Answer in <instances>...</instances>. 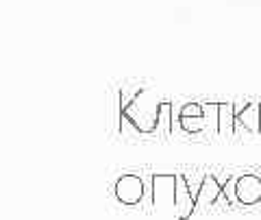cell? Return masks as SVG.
<instances>
[{
    "label": "cell",
    "instance_id": "obj_1",
    "mask_svg": "<svg viewBox=\"0 0 261 220\" xmlns=\"http://www.w3.org/2000/svg\"><path fill=\"white\" fill-rule=\"evenodd\" d=\"M161 103L150 89H137L130 101L122 107V118L133 125L142 135L157 133V122L161 113Z\"/></svg>",
    "mask_w": 261,
    "mask_h": 220
},
{
    "label": "cell",
    "instance_id": "obj_2",
    "mask_svg": "<svg viewBox=\"0 0 261 220\" xmlns=\"http://www.w3.org/2000/svg\"><path fill=\"white\" fill-rule=\"evenodd\" d=\"M178 175L159 173L152 177V205L163 214H174Z\"/></svg>",
    "mask_w": 261,
    "mask_h": 220
},
{
    "label": "cell",
    "instance_id": "obj_3",
    "mask_svg": "<svg viewBox=\"0 0 261 220\" xmlns=\"http://www.w3.org/2000/svg\"><path fill=\"white\" fill-rule=\"evenodd\" d=\"M116 197L122 205H140L144 199V181L137 175H122L116 181Z\"/></svg>",
    "mask_w": 261,
    "mask_h": 220
},
{
    "label": "cell",
    "instance_id": "obj_4",
    "mask_svg": "<svg viewBox=\"0 0 261 220\" xmlns=\"http://www.w3.org/2000/svg\"><path fill=\"white\" fill-rule=\"evenodd\" d=\"M235 192H238L240 205H257V203H261V177L252 173L238 177Z\"/></svg>",
    "mask_w": 261,
    "mask_h": 220
},
{
    "label": "cell",
    "instance_id": "obj_5",
    "mask_svg": "<svg viewBox=\"0 0 261 220\" xmlns=\"http://www.w3.org/2000/svg\"><path fill=\"white\" fill-rule=\"evenodd\" d=\"M238 127L248 133H261V101L244 103L238 111Z\"/></svg>",
    "mask_w": 261,
    "mask_h": 220
},
{
    "label": "cell",
    "instance_id": "obj_6",
    "mask_svg": "<svg viewBox=\"0 0 261 220\" xmlns=\"http://www.w3.org/2000/svg\"><path fill=\"white\" fill-rule=\"evenodd\" d=\"M196 209V199L192 197L190 187L185 183V177L178 175V185H176V207H174V216L178 220H187L192 218Z\"/></svg>",
    "mask_w": 261,
    "mask_h": 220
},
{
    "label": "cell",
    "instance_id": "obj_7",
    "mask_svg": "<svg viewBox=\"0 0 261 220\" xmlns=\"http://www.w3.org/2000/svg\"><path fill=\"white\" fill-rule=\"evenodd\" d=\"M222 192L224 190H222V183L218 181V177L207 173L205 181H202L200 192H198V199H196V207L207 209L209 205H214V203L220 199V194H222Z\"/></svg>",
    "mask_w": 261,
    "mask_h": 220
},
{
    "label": "cell",
    "instance_id": "obj_8",
    "mask_svg": "<svg viewBox=\"0 0 261 220\" xmlns=\"http://www.w3.org/2000/svg\"><path fill=\"white\" fill-rule=\"evenodd\" d=\"M238 131V111L233 101H222L218 111V133L220 135H235Z\"/></svg>",
    "mask_w": 261,
    "mask_h": 220
},
{
    "label": "cell",
    "instance_id": "obj_9",
    "mask_svg": "<svg viewBox=\"0 0 261 220\" xmlns=\"http://www.w3.org/2000/svg\"><path fill=\"white\" fill-rule=\"evenodd\" d=\"M172 113H174V103H170V101H163V103H161L159 122H157V133H170V131H172V129H174Z\"/></svg>",
    "mask_w": 261,
    "mask_h": 220
},
{
    "label": "cell",
    "instance_id": "obj_10",
    "mask_svg": "<svg viewBox=\"0 0 261 220\" xmlns=\"http://www.w3.org/2000/svg\"><path fill=\"white\" fill-rule=\"evenodd\" d=\"M178 125H181L183 131L187 133H202L207 131V118H178Z\"/></svg>",
    "mask_w": 261,
    "mask_h": 220
},
{
    "label": "cell",
    "instance_id": "obj_11",
    "mask_svg": "<svg viewBox=\"0 0 261 220\" xmlns=\"http://www.w3.org/2000/svg\"><path fill=\"white\" fill-rule=\"evenodd\" d=\"M183 177H185V183H187V187H190L192 197H194V199H198V192H200L202 181H205L207 173H198V170H192V173H185Z\"/></svg>",
    "mask_w": 261,
    "mask_h": 220
},
{
    "label": "cell",
    "instance_id": "obj_12",
    "mask_svg": "<svg viewBox=\"0 0 261 220\" xmlns=\"http://www.w3.org/2000/svg\"><path fill=\"white\" fill-rule=\"evenodd\" d=\"M202 107H205L207 131H218V111H220V103L207 101V103H202Z\"/></svg>",
    "mask_w": 261,
    "mask_h": 220
},
{
    "label": "cell",
    "instance_id": "obj_13",
    "mask_svg": "<svg viewBox=\"0 0 261 220\" xmlns=\"http://www.w3.org/2000/svg\"><path fill=\"white\" fill-rule=\"evenodd\" d=\"M205 116V107H202V103H185L181 105V109H178V118H202Z\"/></svg>",
    "mask_w": 261,
    "mask_h": 220
},
{
    "label": "cell",
    "instance_id": "obj_14",
    "mask_svg": "<svg viewBox=\"0 0 261 220\" xmlns=\"http://www.w3.org/2000/svg\"><path fill=\"white\" fill-rule=\"evenodd\" d=\"M235 187H238V177H231L226 181V185H222V190L226 194V203H238V192H235Z\"/></svg>",
    "mask_w": 261,
    "mask_h": 220
}]
</instances>
